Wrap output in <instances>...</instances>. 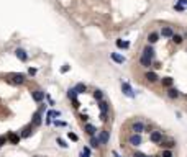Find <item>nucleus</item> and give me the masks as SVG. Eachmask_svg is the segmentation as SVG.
<instances>
[{"label":"nucleus","instance_id":"nucleus-29","mask_svg":"<svg viewBox=\"0 0 187 157\" xmlns=\"http://www.w3.org/2000/svg\"><path fill=\"white\" fill-rule=\"evenodd\" d=\"M90 146H92V147H99V146H100V141H99V137H95V136H90Z\"/></svg>","mask_w":187,"mask_h":157},{"label":"nucleus","instance_id":"nucleus-27","mask_svg":"<svg viewBox=\"0 0 187 157\" xmlns=\"http://www.w3.org/2000/svg\"><path fill=\"white\" fill-rule=\"evenodd\" d=\"M67 97L74 102V100H77V92H76V88H69V92H67Z\"/></svg>","mask_w":187,"mask_h":157},{"label":"nucleus","instance_id":"nucleus-31","mask_svg":"<svg viewBox=\"0 0 187 157\" xmlns=\"http://www.w3.org/2000/svg\"><path fill=\"white\" fill-rule=\"evenodd\" d=\"M174 10H176V12H184V10H186V7H182V5L177 2V4L174 5Z\"/></svg>","mask_w":187,"mask_h":157},{"label":"nucleus","instance_id":"nucleus-34","mask_svg":"<svg viewBox=\"0 0 187 157\" xmlns=\"http://www.w3.org/2000/svg\"><path fill=\"white\" fill-rule=\"evenodd\" d=\"M56 141H58V144H59V146H61V147H64V149H66V147H67V144H66V142H64V141H62V139H61V137H58V139H56Z\"/></svg>","mask_w":187,"mask_h":157},{"label":"nucleus","instance_id":"nucleus-8","mask_svg":"<svg viewBox=\"0 0 187 157\" xmlns=\"http://www.w3.org/2000/svg\"><path fill=\"white\" fill-rule=\"evenodd\" d=\"M151 142L153 144H161V141H162V134L159 131H153L151 132V136H150Z\"/></svg>","mask_w":187,"mask_h":157},{"label":"nucleus","instance_id":"nucleus-23","mask_svg":"<svg viewBox=\"0 0 187 157\" xmlns=\"http://www.w3.org/2000/svg\"><path fill=\"white\" fill-rule=\"evenodd\" d=\"M161 147H166V149H171V147H174L176 146V142L174 141H164V137H162V141H161Z\"/></svg>","mask_w":187,"mask_h":157},{"label":"nucleus","instance_id":"nucleus-42","mask_svg":"<svg viewBox=\"0 0 187 157\" xmlns=\"http://www.w3.org/2000/svg\"><path fill=\"white\" fill-rule=\"evenodd\" d=\"M113 156H115V157H120V156H118V154H116V152H113Z\"/></svg>","mask_w":187,"mask_h":157},{"label":"nucleus","instance_id":"nucleus-1","mask_svg":"<svg viewBox=\"0 0 187 157\" xmlns=\"http://www.w3.org/2000/svg\"><path fill=\"white\" fill-rule=\"evenodd\" d=\"M25 80H26L25 74H17V72H15V74H10L8 75V82L13 83V85H23Z\"/></svg>","mask_w":187,"mask_h":157},{"label":"nucleus","instance_id":"nucleus-33","mask_svg":"<svg viewBox=\"0 0 187 157\" xmlns=\"http://www.w3.org/2000/svg\"><path fill=\"white\" fill-rule=\"evenodd\" d=\"M36 72H38V70L35 69V67H30V69H28V75H31V77H33V75H36Z\"/></svg>","mask_w":187,"mask_h":157},{"label":"nucleus","instance_id":"nucleus-12","mask_svg":"<svg viewBox=\"0 0 187 157\" xmlns=\"http://www.w3.org/2000/svg\"><path fill=\"white\" fill-rule=\"evenodd\" d=\"M179 97H181V93H179L177 88H174V87H169V88H167V98L176 100V98H179Z\"/></svg>","mask_w":187,"mask_h":157},{"label":"nucleus","instance_id":"nucleus-3","mask_svg":"<svg viewBox=\"0 0 187 157\" xmlns=\"http://www.w3.org/2000/svg\"><path fill=\"white\" fill-rule=\"evenodd\" d=\"M128 142L131 146H140V144H141L143 139H141V136H140V132H133V134L128 137Z\"/></svg>","mask_w":187,"mask_h":157},{"label":"nucleus","instance_id":"nucleus-25","mask_svg":"<svg viewBox=\"0 0 187 157\" xmlns=\"http://www.w3.org/2000/svg\"><path fill=\"white\" fill-rule=\"evenodd\" d=\"M116 48H118V49H126V48H128L130 46V43L128 41H121V39H116Z\"/></svg>","mask_w":187,"mask_h":157},{"label":"nucleus","instance_id":"nucleus-21","mask_svg":"<svg viewBox=\"0 0 187 157\" xmlns=\"http://www.w3.org/2000/svg\"><path fill=\"white\" fill-rule=\"evenodd\" d=\"M99 108L102 113H108V110H110V107H108V102H105V100H100L99 102Z\"/></svg>","mask_w":187,"mask_h":157},{"label":"nucleus","instance_id":"nucleus-22","mask_svg":"<svg viewBox=\"0 0 187 157\" xmlns=\"http://www.w3.org/2000/svg\"><path fill=\"white\" fill-rule=\"evenodd\" d=\"M85 132H87L89 136H95L97 128L94 126V124H85Z\"/></svg>","mask_w":187,"mask_h":157},{"label":"nucleus","instance_id":"nucleus-19","mask_svg":"<svg viewBox=\"0 0 187 157\" xmlns=\"http://www.w3.org/2000/svg\"><path fill=\"white\" fill-rule=\"evenodd\" d=\"M97 137H99L100 144H107L108 142V131H100V134Z\"/></svg>","mask_w":187,"mask_h":157},{"label":"nucleus","instance_id":"nucleus-15","mask_svg":"<svg viewBox=\"0 0 187 157\" xmlns=\"http://www.w3.org/2000/svg\"><path fill=\"white\" fill-rule=\"evenodd\" d=\"M110 57H112V61L116 62V64H123L125 62V57L121 56V54H118V53H112L110 54Z\"/></svg>","mask_w":187,"mask_h":157},{"label":"nucleus","instance_id":"nucleus-4","mask_svg":"<svg viewBox=\"0 0 187 157\" xmlns=\"http://www.w3.org/2000/svg\"><path fill=\"white\" fill-rule=\"evenodd\" d=\"M121 90H123V93L126 97H130V98H133V97H135L133 88H131V85H130L128 82H121Z\"/></svg>","mask_w":187,"mask_h":157},{"label":"nucleus","instance_id":"nucleus-9","mask_svg":"<svg viewBox=\"0 0 187 157\" xmlns=\"http://www.w3.org/2000/svg\"><path fill=\"white\" fill-rule=\"evenodd\" d=\"M145 129H146V126L141 123V121H135V123L131 124V131L133 132H140V134H141Z\"/></svg>","mask_w":187,"mask_h":157},{"label":"nucleus","instance_id":"nucleus-35","mask_svg":"<svg viewBox=\"0 0 187 157\" xmlns=\"http://www.w3.org/2000/svg\"><path fill=\"white\" fill-rule=\"evenodd\" d=\"M7 141H8V137H7V136H0V147H2Z\"/></svg>","mask_w":187,"mask_h":157},{"label":"nucleus","instance_id":"nucleus-30","mask_svg":"<svg viewBox=\"0 0 187 157\" xmlns=\"http://www.w3.org/2000/svg\"><path fill=\"white\" fill-rule=\"evenodd\" d=\"M161 157H174V156H172V152H171L169 149H164L162 154H161Z\"/></svg>","mask_w":187,"mask_h":157},{"label":"nucleus","instance_id":"nucleus-10","mask_svg":"<svg viewBox=\"0 0 187 157\" xmlns=\"http://www.w3.org/2000/svg\"><path fill=\"white\" fill-rule=\"evenodd\" d=\"M140 64H141V67H145V69H150V67L153 66V59L146 57V56H143V54H141V57H140Z\"/></svg>","mask_w":187,"mask_h":157},{"label":"nucleus","instance_id":"nucleus-38","mask_svg":"<svg viewBox=\"0 0 187 157\" xmlns=\"http://www.w3.org/2000/svg\"><path fill=\"white\" fill-rule=\"evenodd\" d=\"M177 2L182 5V7H186V10H187V0H177Z\"/></svg>","mask_w":187,"mask_h":157},{"label":"nucleus","instance_id":"nucleus-20","mask_svg":"<svg viewBox=\"0 0 187 157\" xmlns=\"http://www.w3.org/2000/svg\"><path fill=\"white\" fill-rule=\"evenodd\" d=\"M172 83H174L172 77H164V78H161V85H162V87L169 88V87H172Z\"/></svg>","mask_w":187,"mask_h":157},{"label":"nucleus","instance_id":"nucleus-39","mask_svg":"<svg viewBox=\"0 0 187 157\" xmlns=\"http://www.w3.org/2000/svg\"><path fill=\"white\" fill-rule=\"evenodd\" d=\"M54 124H56V126H66L64 121H54Z\"/></svg>","mask_w":187,"mask_h":157},{"label":"nucleus","instance_id":"nucleus-5","mask_svg":"<svg viewBox=\"0 0 187 157\" xmlns=\"http://www.w3.org/2000/svg\"><path fill=\"white\" fill-rule=\"evenodd\" d=\"M15 56H17V59H18V61H21V62L28 61V53H26L25 49H21V48L15 49Z\"/></svg>","mask_w":187,"mask_h":157},{"label":"nucleus","instance_id":"nucleus-18","mask_svg":"<svg viewBox=\"0 0 187 157\" xmlns=\"http://www.w3.org/2000/svg\"><path fill=\"white\" fill-rule=\"evenodd\" d=\"M46 116H48V124H51V121H53L54 118H58V116H61V113H59V111H56V110H49Z\"/></svg>","mask_w":187,"mask_h":157},{"label":"nucleus","instance_id":"nucleus-6","mask_svg":"<svg viewBox=\"0 0 187 157\" xmlns=\"http://www.w3.org/2000/svg\"><path fill=\"white\" fill-rule=\"evenodd\" d=\"M145 78H146V82H150V83H156L158 82V74L156 72H153V70H148L145 74Z\"/></svg>","mask_w":187,"mask_h":157},{"label":"nucleus","instance_id":"nucleus-2","mask_svg":"<svg viewBox=\"0 0 187 157\" xmlns=\"http://www.w3.org/2000/svg\"><path fill=\"white\" fill-rule=\"evenodd\" d=\"M143 56H146V57H150V59L156 57V51H154L153 44H146L145 48H143Z\"/></svg>","mask_w":187,"mask_h":157},{"label":"nucleus","instance_id":"nucleus-14","mask_svg":"<svg viewBox=\"0 0 187 157\" xmlns=\"http://www.w3.org/2000/svg\"><path fill=\"white\" fill-rule=\"evenodd\" d=\"M33 128H35L33 124H28L26 128L21 129V134H20V136H21V137H30L31 134H33Z\"/></svg>","mask_w":187,"mask_h":157},{"label":"nucleus","instance_id":"nucleus-13","mask_svg":"<svg viewBox=\"0 0 187 157\" xmlns=\"http://www.w3.org/2000/svg\"><path fill=\"white\" fill-rule=\"evenodd\" d=\"M161 34L162 38H172V34H174V29L171 28V26H164V28L161 29Z\"/></svg>","mask_w":187,"mask_h":157},{"label":"nucleus","instance_id":"nucleus-7","mask_svg":"<svg viewBox=\"0 0 187 157\" xmlns=\"http://www.w3.org/2000/svg\"><path fill=\"white\" fill-rule=\"evenodd\" d=\"M31 97H33V100L35 102H36V103H40V102H43V100H44V92L43 90H33L31 92Z\"/></svg>","mask_w":187,"mask_h":157},{"label":"nucleus","instance_id":"nucleus-26","mask_svg":"<svg viewBox=\"0 0 187 157\" xmlns=\"http://www.w3.org/2000/svg\"><path fill=\"white\" fill-rule=\"evenodd\" d=\"M74 88H76V92H77V93H85V92H87V87H85V83H77Z\"/></svg>","mask_w":187,"mask_h":157},{"label":"nucleus","instance_id":"nucleus-44","mask_svg":"<svg viewBox=\"0 0 187 157\" xmlns=\"http://www.w3.org/2000/svg\"><path fill=\"white\" fill-rule=\"evenodd\" d=\"M154 157H161V156H154Z\"/></svg>","mask_w":187,"mask_h":157},{"label":"nucleus","instance_id":"nucleus-32","mask_svg":"<svg viewBox=\"0 0 187 157\" xmlns=\"http://www.w3.org/2000/svg\"><path fill=\"white\" fill-rule=\"evenodd\" d=\"M67 136H69V139H71V141H74V142H76V141H79V137H77V134H74V132H69Z\"/></svg>","mask_w":187,"mask_h":157},{"label":"nucleus","instance_id":"nucleus-37","mask_svg":"<svg viewBox=\"0 0 187 157\" xmlns=\"http://www.w3.org/2000/svg\"><path fill=\"white\" fill-rule=\"evenodd\" d=\"M107 116H108V113H100V120H102V121H107L108 120Z\"/></svg>","mask_w":187,"mask_h":157},{"label":"nucleus","instance_id":"nucleus-28","mask_svg":"<svg viewBox=\"0 0 187 157\" xmlns=\"http://www.w3.org/2000/svg\"><path fill=\"white\" fill-rule=\"evenodd\" d=\"M94 98H95L97 102L104 100V92H102V90H95V92H94Z\"/></svg>","mask_w":187,"mask_h":157},{"label":"nucleus","instance_id":"nucleus-46","mask_svg":"<svg viewBox=\"0 0 187 157\" xmlns=\"http://www.w3.org/2000/svg\"><path fill=\"white\" fill-rule=\"evenodd\" d=\"M153 157H154V156H153Z\"/></svg>","mask_w":187,"mask_h":157},{"label":"nucleus","instance_id":"nucleus-43","mask_svg":"<svg viewBox=\"0 0 187 157\" xmlns=\"http://www.w3.org/2000/svg\"><path fill=\"white\" fill-rule=\"evenodd\" d=\"M184 39H187V33H186V34H184Z\"/></svg>","mask_w":187,"mask_h":157},{"label":"nucleus","instance_id":"nucleus-11","mask_svg":"<svg viewBox=\"0 0 187 157\" xmlns=\"http://www.w3.org/2000/svg\"><path fill=\"white\" fill-rule=\"evenodd\" d=\"M159 36L161 34L158 33V31H151L150 34H148V44H154V43L159 41Z\"/></svg>","mask_w":187,"mask_h":157},{"label":"nucleus","instance_id":"nucleus-36","mask_svg":"<svg viewBox=\"0 0 187 157\" xmlns=\"http://www.w3.org/2000/svg\"><path fill=\"white\" fill-rule=\"evenodd\" d=\"M69 69H71V67L67 66V64H64V66L61 67V72H62V74H66V72H67V70H69Z\"/></svg>","mask_w":187,"mask_h":157},{"label":"nucleus","instance_id":"nucleus-41","mask_svg":"<svg viewBox=\"0 0 187 157\" xmlns=\"http://www.w3.org/2000/svg\"><path fill=\"white\" fill-rule=\"evenodd\" d=\"M80 157H89V156H85V154H84V152H82V154H80Z\"/></svg>","mask_w":187,"mask_h":157},{"label":"nucleus","instance_id":"nucleus-24","mask_svg":"<svg viewBox=\"0 0 187 157\" xmlns=\"http://www.w3.org/2000/svg\"><path fill=\"white\" fill-rule=\"evenodd\" d=\"M171 39H172V43H174V44H182V41H184V36H181V34H172V38H171Z\"/></svg>","mask_w":187,"mask_h":157},{"label":"nucleus","instance_id":"nucleus-45","mask_svg":"<svg viewBox=\"0 0 187 157\" xmlns=\"http://www.w3.org/2000/svg\"><path fill=\"white\" fill-rule=\"evenodd\" d=\"M35 157H40V156H35Z\"/></svg>","mask_w":187,"mask_h":157},{"label":"nucleus","instance_id":"nucleus-17","mask_svg":"<svg viewBox=\"0 0 187 157\" xmlns=\"http://www.w3.org/2000/svg\"><path fill=\"white\" fill-rule=\"evenodd\" d=\"M8 141H10V144H18L21 139V136H18V134H15V132H8Z\"/></svg>","mask_w":187,"mask_h":157},{"label":"nucleus","instance_id":"nucleus-40","mask_svg":"<svg viewBox=\"0 0 187 157\" xmlns=\"http://www.w3.org/2000/svg\"><path fill=\"white\" fill-rule=\"evenodd\" d=\"M133 157H146V156H145L143 152H135V154H133Z\"/></svg>","mask_w":187,"mask_h":157},{"label":"nucleus","instance_id":"nucleus-16","mask_svg":"<svg viewBox=\"0 0 187 157\" xmlns=\"http://www.w3.org/2000/svg\"><path fill=\"white\" fill-rule=\"evenodd\" d=\"M31 124H33V126H40V124H41V110H40V111H36V113L33 115Z\"/></svg>","mask_w":187,"mask_h":157}]
</instances>
